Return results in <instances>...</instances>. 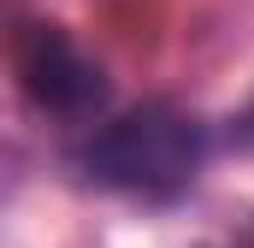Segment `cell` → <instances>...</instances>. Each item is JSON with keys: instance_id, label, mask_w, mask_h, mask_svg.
Listing matches in <instances>:
<instances>
[{"instance_id": "6da1fadb", "label": "cell", "mask_w": 254, "mask_h": 248, "mask_svg": "<svg viewBox=\"0 0 254 248\" xmlns=\"http://www.w3.org/2000/svg\"><path fill=\"white\" fill-rule=\"evenodd\" d=\"M207 148L213 136L195 113L172 101H142L89 130V142L77 148V172L95 189H119L136 201H178L201 178Z\"/></svg>"}, {"instance_id": "7a4b0ae2", "label": "cell", "mask_w": 254, "mask_h": 248, "mask_svg": "<svg viewBox=\"0 0 254 248\" xmlns=\"http://www.w3.org/2000/svg\"><path fill=\"white\" fill-rule=\"evenodd\" d=\"M12 71H18L24 101L42 119L89 124V119L107 113V71L89 60L60 24H30L18 36V48H12Z\"/></svg>"}]
</instances>
